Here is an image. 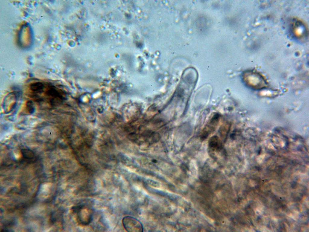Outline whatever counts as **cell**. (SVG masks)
<instances>
[{
  "mask_svg": "<svg viewBox=\"0 0 309 232\" xmlns=\"http://www.w3.org/2000/svg\"><path fill=\"white\" fill-rule=\"evenodd\" d=\"M72 212L76 215V220L79 225H88L91 222L93 218V211L89 206L81 204L72 208Z\"/></svg>",
  "mask_w": 309,
  "mask_h": 232,
  "instance_id": "6da1fadb",
  "label": "cell"
},
{
  "mask_svg": "<svg viewBox=\"0 0 309 232\" xmlns=\"http://www.w3.org/2000/svg\"><path fill=\"white\" fill-rule=\"evenodd\" d=\"M244 80L249 86L256 89H260L265 87L266 83L263 78L255 72H248L245 74Z\"/></svg>",
  "mask_w": 309,
  "mask_h": 232,
  "instance_id": "3957f363",
  "label": "cell"
},
{
  "mask_svg": "<svg viewBox=\"0 0 309 232\" xmlns=\"http://www.w3.org/2000/svg\"><path fill=\"white\" fill-rule=\"evenodd\" d=\"M17 97L15 93H10L5 98L3 103L5 108L12 109L17 104Z\"/></svg>",
  "mask_w": 309,
  "mask_h": 232,
  "instance_id": "8992f818",
  "label": "cell"
},
{
  "mask_svg": "<svg viewBox=\"0 0 309 232\" xmlns=\"http://www.w3.org/2000/svg\"><path fill=\"white\" fill-rule=\"evenodd\" d=\"M219 118V114H215L211 119L209 124L202 131L200 135L201 140H204L209 136L216 128Z\"/></svg>",
  "mask_w": 309,
  "mask_h": 232,
  "instance_id": "5b68a950",
  "label": "cell"
},
{
  "mask_svg": "<svg viewBox=\"0 0 309 232\" xmlns=\"http://www.w3.org/2000/svg\"><path fill=\"white\" fill-rule=\"evenodd\" d=\"M42 92L44 93L45 100L52 106L61 104L65 98L62 91L51 85L46 84Z\"/></svg>",
  "mask_w": 309,
  "mask_h": 232,
  "instance_id": "7a4b0ae2",
  "label": "cell"
},
{
  "mask_svg": "<svg viewBox=\"0 0 309 232\" xmlns=\"http://www.w3.org/2000/svg\"><path fill=\"white\" fill-rule=\"evenodd\" d=\"M209 147L212 151H219L222 148V145L219 137L217 136L212 137L209 141Z\"/></svg>",
  "mask_w": 309,
  "mask_h": 232,
  "instance_id": "52a82bcc",
  "label": "cell"
},
{
  "mask_svg": "<svg viewBox=\"0 0 309 232\" xmlns=\"http://www.w3.org/2000/svg\"><path fill=\"white\" fill-rule=\"evenodd\" d=\"M125 229L128 232H142L143 228L141 222L136 218L130 216H126L122 221Z\"/></svg>",
  "mask_w": 309,
  "mask_h": 232,
  "instance_id": "277c9868",
  "label": "cell"
},
{
  "mask_svg": "<svg viewBox=\"0 0 309 232\" xmlns=\"http://www.w3.org/2000/svg\"><path fill=\"white\" fill-rule=\"evenodd\" d=\"M294 34L295 37L301 38L304 35V28L302 24L296 23L293 27Z\"/></svg>",
  "mask_w": 309,
  "mask_h": 232,
  "instance_id": "9c48e42d",
  "label": "cell"
},
{
  "mask_svg": "<svg viewBox=\"0 0 309 232\" xmlns=\"http://www.w3.org/2000/svg\"><path fill=\"white\" fill-rule=\"evenodd\" d=\"M46 85V84L43 82H35L30 85L29 89L34 95L40 94L43 91Z\"/></svg>",
  "mask_w": 309,
  "mask_h": 232,
  "instance_id": "ba28073f",
  "label": "cell"
}]
</instances>
